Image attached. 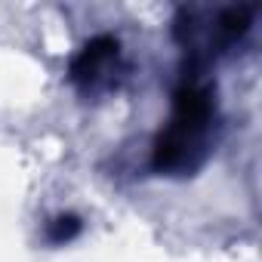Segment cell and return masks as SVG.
<instances>
[{
	"label": "cell",
	"mask_w": 262,
	"mask_h": 262,
	"mask_svg": "<svg viewBox=\"0 0 262 262\" xmlns=\"http://www.w3.org/2000/svg\"><path fill=\"white\" fill-rule=\"evenodd\" d=\"M216 129H219L216 86L204 74V62L185 56V68L173 90L170 117L151 142V170L158 176H176V179L194 176L207 164L216 145Z\"/></svg>",
	"instance_id": "obj_1"
},
{
	"label": "cell",
	"mask_w": 262,
	"mask_h": 262,
	"mask_svg": "<svg viewBox=\"0 0 262 262\" xmlns=\"http://www.w3.org/2000/svg\"><path fill=\"white\" fill-rule=\"evenodd\" d=\"M123 53L120 40L114 34H96L90 37L77 56L71 59V83L83 96H102L114 90L123 77Z\"/></svg>",
	"instance_id": "obj_2"
},
{
	"label": "cell",
	"mask_w": 262,
	"mask_h": 262,
	"mask_svg": "<svg viewBox=\"0 0 262 262\" xmlns=\"http://www.w3.org/2000/svg\"><path fill=\"white\" fill-rule=\"evenodd\" d=\"M80 234V219L77 216H65V213H59L56 219H50L47 222V237L53 241V244H68L71 237H77Z\"/></svg>",
	"instance_id": "obj_3"
}]
</instances>
